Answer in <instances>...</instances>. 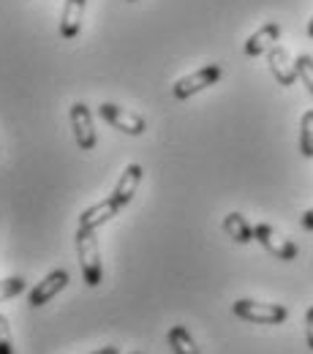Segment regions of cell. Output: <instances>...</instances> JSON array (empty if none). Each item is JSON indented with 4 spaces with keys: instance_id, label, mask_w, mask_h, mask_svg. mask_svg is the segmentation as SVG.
Listing matches in <instances>:
<instances>
[{
    "instance_id": "6da1fadb",
    "label": "cell",
    "mask_w": 313,
    "mask_h": 354,
    "mask_svg": "<svg viewBox=\"0 0 313 354\" xmlns=\"http://www.w3.org/2000/svg\"><path fill=\"white\" fill-rule=\"evenodd\" d=\"M77 254H79V267H82V278L90 289L101 286L104 281V265H101V248H98V237L93 229H77Z\"/></svg>"
},
{
    "instance_id": "7a4b0ae2",
    "label": "cell",
    "mask_w": 313,
    "mask_h": 354,
    "mask_svg": "<svg viewBox=\"0 0 313 354\" xmlns=\"http://www.w3.org/2000/svg\"><path fill=\"white\" fill-rule=\"evenodd\" d=\"M231 313L251 324H283L289 319V308L278 303H259V300H234Z\"/></svg>"
},
{
    "instance_id": "3957f363",
    "label": "cell",
    "mask_w": 313,
    "mask_h": 354,
    "mask_svg": "<svg viewBox=\"0 0 313 354\" xmlns=\"http://www.w3.org/2000/svg\"><path fill=\"white\" fill-rule=\"evenodd\" d=\"M254 240H256L267 254H272L275 259H281V262H292V259H297V254H300L297 243L289 240L286 234H281V232H278L275 226H269V223H256V226H254Z\"/></svg>"
},
{
    "instance_id": "277c9868",
    "label": "cell",
    "mask_w": 313,
    "mask_h": 354,
    "mask_svg": "<svg viewBox=\"0 0 313 354\" xmlns=\"http://www.w3.org/2000/svg\"><path fill=\"white\" fill-rule=\"evenodd\" d=\"M224 77V68L218 66V63H210V66H202L199 71H191V74H185V77H180L178 82L172 85V95L178 98V101H185V98H191V95H196L199 90L205 88H213L218 80Z\"/></svg>"
},
{
    "instance_id": "5b68a950",
    "label": "cell",
    "mask_w": 313,
    "mask_h": 354,
    "mask_svg": "<svg viewBox=\"0 0 313 354\" xmlns=\"http://www.w3.org/2000/svg\"><path fill=\"white\" fill-rule=\"evenodd\" d=\"M98 115H101L104 123H109L112 129L129 133V136H142L144 129H147V123H144L142 115H136L131 109H123V106H117V104H109V101H104V104L98 106Z\"/></svg>"
},
{
    "instance_id": "8992f818",
    "label": "cell",
    "mask_w": 313,
    "mask_h": 354,
    "mask_svg": "<svg viewBox=\"0 0 313 354\" xmlns=\"http://www.w3.org/2000/svg\"><path fill=\"white\" fill-rule=\"evenodd\" d=\"M68 120H71V131H74V139H77V147L90 153L95 147V126H93V112H90L88 104L77 101L71 104L68 109Z\"/></svg>"
},
{
    "instance_id": "52a82bcc",
    "label": "cell",
    "mask_w": 313,
    "mask_h": 354,
    "mask_svg": "<svg viewBox=\"0 0 313 354\" xmlns=\"http://www.w3.org/2000/svg\"><path fill=\"white\" fill-rule=\"evenodd\" d=\"M68 270H52V272H46L44 278H41V283H36L33 289H30V295H28V303L33 306V308H41L46 306L49 300H55L66 286H68Z\"/></svg>"
},
{
    "instance_id": "ba28073f",
    "label": "cell",
    "mask_w": 313,
    "mask_h": 354,
    "mask_svg": "<svg viewBox=\"0 0 313 354\" xmlns=\"http://www.w3.org/2000/svg\"><path fill=\"white\" fill-rule=\"evenodd\" d=\"M267 66H269V74L275 77V82L281 85V88H292L300 77H297V66H294V60H292V55H289V49L281 44L269 46L267 52Z\"/></svg>"
},
{
    "instance_id": "9c48e42d",
    "label": "cell",
    "mask_w": 313,
    "mask_h": 354,
    "mask_svg": "<svg viewBox=\"0 0 313 354\" xmlns=\"http://www.w3.org/2000/svg\"><path fill=\"white\" fill-rule=\"evenodd\" d=\"M120 210H123V207H120L112 196H106V199H101V202L90 205L88 210H82V213H79V226H77V229H93V232H98L104 223L112 221Z\"/></svg>"
},
{
    "instance_id": "30bf717a",
    "label": "cell",
    "mask_w": 313,
    "mask_h": 354,
    "mask_svg": "<svg viewBox=\"0 0 313 354\" xmlns=\"http://www.w3.org/2000/svg\"><path fill=\"white\" fill-rule=\"evenodd\" d=\"M85 6L88 0H66L63 3V14H60V25H57V33L71 41L79 36L82 30V22H85Z\"/></svg>"
},
{
    "instance_id": "8fae6325",
    "label": "cell",
    "mask_w": 313,
    "mask_h": 354,
    "mask_svg": "<svg viewBox=\"0 0 313 354\" xmlns=\"http://www.w3.org/2000/svg\"><path fill=\"white\" fill-rule=\"evenodd\" d=\"M278 39H281V22H265L256 33H251V36H248V41L243 44V52H245L248 57L267 55L269 46L278 44Z\"/></svg>"
},
{
    "instance_id": "7c38bea8",
    "label": "cell",
    "mask_w": 313,
    "mask_h": 354,
    "mask_svg": "<svg viewBox=\"0 0 313 354\" xmlns=\"http://www.w3.org/2000/svg\"><path fill=\"white\" fill-rule=\"evenodd\" d=\"M142 175H144V169L139 167V164H129L126 169H123V175L117 180V185H115V191L109 194L120 207H129L131 202H134L136 191H139V183H142Z\"/></svg>"
},
{
    "instance_id": "4fadbf2b",
    "label": "cell",
    "mask_w": 313,
    "mask_h": 354,
    "mask_svg": "<svg viewBox=\"0 0 313 354\" xmlns=\"http://www.w3.org/2000/svg\"><path fill=\"white\" fill-rule=\"evenodd\" d=\"M224 232L229 234V240H234L240 245L254 243V226L248 223V218L243 213H229L224 218Z\"/></svg>"
},
{
    "instance_id": "5bb4252c",
    "label": "cell",
    "mask_w": 313,
    "mask_h": 354,
    "mask_svg": "<svg viewBox=\"0 0 313 354\" xmlns=\"http://www.w3.org/2000/svg\"><path fill=\"white\" fill-rule=\"evenodd\" d=\"M167 341H169V349L175 354H202L199 346H196V341H193V335H191L188 327H182V324H175V327L167 333Z\"/></svg>"
},
{
    "instance_id": "9a60e30c",
    "label": "cell",
    "mask_w": 313,
    "mask_h": 354,
    "mask_svg": "<svg viewBox=\"0 0 313 354\" xmlns=\"http://www.w3.org/2000/svg\"><path fill=\"white\" fill-rule=\"evenodd\" d=\"M300 153L303 158H313V109L300 118Z\"/></svg>"
},
{
    "instance_id": "2e32d148",
    "label": "cell",
    "mask_w": 313,
    "mask_h": 354,
    "mask_svg": "<svg viewBox=\"0 0 313 354\" xmlns=\"http://www.w3.org/2000/svg\"><path fill=\"white\" fill-rule=\"evenodd\" d=\"M294 66H297V77L300 82L308 88V93L313 95V55H297L294 57Z\"/></svg>"
},
{
    "instance_id": "e0dca14e",
    "label": "cell",
    "mask_w": 313,
    "mask_h": 354,
    "mask_svg": "<svg viewBox=\"0 0 313 354\" xmlns=\"http://www.w3.org/2000/svg\"><path fill=\"white\" fill-rule=\"evenodd\" d=\"M22 292H25V278H22V275L3 278V281H0V303L17 297V295H22Z\"/></svg>"
},
{
    "instance_id": "ac0fdd59",
    "label": "cell",
    "mask_w": 313,
    "mask_h": 354,
    "mask_svg": "<svg viewBox=\"0 0 313 354\" xmlns=\"http://www.w3.org/2000/svg\"><path fill=\"white\" fill-rule=\"evenodd\" d=\"M0 354H14V335L8 319L0 313Z\"/></svg>"
},
{
    "instance_id": "d6986e66",
    "label": "cell",
    "mask_w": 313,
    "mask_h": 354,
    "mask_svg": "<svg viewBox=\"0 0 313 354\" xmlns=\"http://www.w3.org/2000/svg\"><path fill=\"white\" fill-rule=\"evenodd\" d=\"M305 341H308V349L313 352V306L305 313Z\"/></svg>"
},
{
    "instance_id": "ffe728a7",
    "label": "cell",
    "mask_w": 313,
    "mask_h": 354,
    "mask_svg": "<svg viewBox=\"0 0 313 354\" xmlns=\"http://www.w3.org/2000/svg\"><path fill=\"white\" fill-rule=\"evenodd\" d=\"M300 226H303L305 232H313V207H311V210H305V213L300 216Z\"/></svg>"
},
{
    "instance_id": "44dd1931",
    "label": "cell",
    "mask_w": 313,
    "mask_h": 354,
    "mask_svg": "<svg viewBox=\"0 0 313 354\" xmlns=\"http://www.w3.org/2000/svg\"><path fill=\"white\" fill-rule=\"evenodd\" d=\"M90 354H120V349L117 346H104V349H95V352Z\"/></svg>"
},
{
    "instance_id": "7402d4cb",
    "label": "cell",
    "mask_w": 313,
    "mask_h": 354,
    "mask_svg": "<svg viewBox=\"0 0 313 354\" xmlns=\"http://www.w3.org/2000/svg\"><path fill=\"white\" fill-rule=\"evenodd\" d=\"M308 36L313 39V17H311V22H308Z\"/></svg>"
},
{
    "instance_id": "603a6c76",
    "label": "cell",
    "mask_w": 313,
    "mask_h": 354,
    "mask_svg": "<svg viewBox=\"0 0 313 354\" xmlns=\"http://www.w3.org/2000/svg\"><path fill=\"white\" fill-rule=\"evenodd\" d=\"M129 3H136V0H129Z\"/></svg>"
},
{
    "instance_id": "cb8c5ba5",
    "label": "cell",
    "mask_w": 313,
    "mask_h": 354,
    "mask_svg": "<svg viewBox=\"0 0 313 354\" xmlns=\"http://www.w3.org/2000/svg\"><path fill=\"white\" fill-rule=\"evenodd\" d=\"M131 354H139V352H131Z\"/></svg>"
}]
</instances>
